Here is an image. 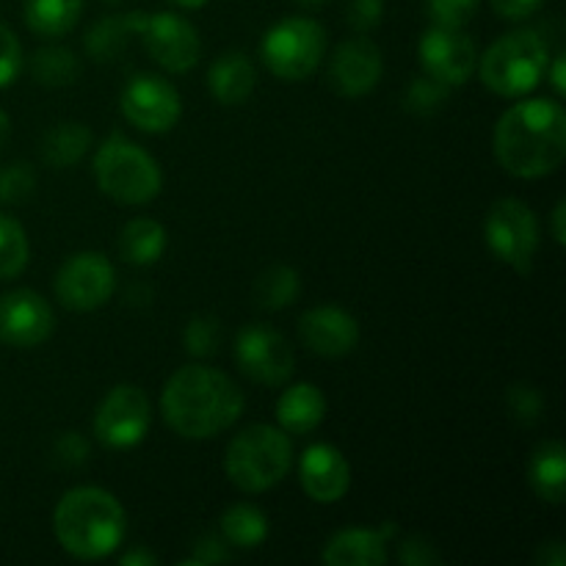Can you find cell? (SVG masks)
I'll return each instance as SVG.
<instances>
[{"label": "cell", "instance_id": "cell-1", "mask_svg": "<svg viewBox=\"0 0 566 566\" xmlns=\"http://www.w3.org/2000/svg\"><path fill=\"white\" fill-rule=\"evenodd\" d=\"M495 160L520 180L553 175L566 158V111L558 99H523L497 119Z\"/></svg>", "mask_w": 566, "mask_h": 566}, {"label": "cell", "instance_id": "cell-2", "mask_svg": "<svg viewBox=\"0 0 566 566\" xmlns=\"http://www.w3.org/2000/svg\"><path fill=\"white\" fill-rule=\"evenodd\" d=\"M160 415L175 434L210 440L243 415V392L235 381L208 365H186L166 381Z\"/></svg>", "mask_w": 566, "mask_h": 566}, {"label": "cell", "instance_id": "cell-3", "mask_svg": "<svg viewBox=\"0 0 566 566\" xmlns=\"http://www.w3.org/2000/svg\"><path fill=\"white\" fill-rule=\"evenodd\" d=\"M127 517L122 503L99 486H77L59 501L53 531L59 545L81 562L111 556L125 539Z\"/></svg>", "mask_w": 566, "mask_h": 566}, {"label": "cell", "instance_id": "cell-4", "mask_svg": "<svg viewBox=\"0 0 566 566\" xmlns=\"http://www.w3.org/2000/svg\"><path fill=\"white\" fill-rule=\"evenodd\" d=\"M293 464V446L287 431L276 426H249L227 446V479L241 492L258 495L280 484Z\"/></svg>", "mask_w": 566, "mask_h": 566}, {"label": "cell", "instance_id": "cell-5", "mask_svg": "<svg viewBox=\"0 0 566 566\" xmlns=\"http://www.w3.org/2000/svg\"><path fill=\"white\" fill-rule=\"evenodd\" d=\"M551 64V48L534 28H517L490 44L481 55V81L501 97H523L534 92Z\"/></svg>", "mask_w": 566, "mask_h": 566}, {"label": "cell", "instance_id": "cell-6", "mask_svg": "<svg viewBox=\"0 0 566 566\" xmlns=\"http://www.w3.org/2000/svg\"><path fill=\"white\" fill-rule=\"evenodd\" d=\"M92 166L99 191L119 205L153 202L164 186L158 160L119 133L99 144Z\"/></svg>", "mask_w": 566, "mask_h": 566}, {"label": "cell", "instance_id": "cell-7", "mask_svg": "<svg viewBox=\"0 0 566 566\" xmlns=\"http://www.w3.org/2000/svg\"><path fill=\"white\" fill-rule=\"evenodd\" d=\"M326 31L310 17H287L265 31L260 59L282 81H304L321 66Z\"/></svg>", "mask_w": 566, "mask_h": 566}, {"label": "cell", "instance_id": "cell-8", "mask_svg": "<svg viewBox=\"0 0 566 566\" xmlns=\"http://www.w3.org/2000/svg\"><path fill=\"white\" fill-rule=\"evenodd\" d=\"M486 243L501 263L517 274H531L539 249V221L523 199H497L486 213Z\"/></svg>", "mask_w": 566, "mask_h": 566}, {"label": "cell", "instance_id": "cell-9", "mask_svg": "<svg viewBox=\"0 0 566 566\" xmlns=\"http://www.w3.org/2000/svg\"><path fill=\"white\" fill-rule=\"evenodd\" d=\"M153 423V407L142 387L116 385L94 412V434L114 451L136 448Z\"/></svg>", "mask_w": 566, "mask_h": 566}, {"label": "cell", "instance_id": "cell-10", "mask_svg": "<svg viewBox=\"0 0 566 566\" xmlns=\"http://www.w3.org/2000/svg\"><path fill=\"white\" fill-rule=\"evenodd\" d=\"M55 296L72 313H92L108 304L116 287V271L99 252H77L55 274Z\"/></svg>", "mask_w": 566, "mask_h": 566}, {"label": "cell", "instance_id": "cell-11", "mask_svg": "<svg viewBox=\"0 0 566 566\" xmlns=\"http://www.w3.org/2000/svg\"><path fill=\"white\" fill-rule=\"evenodd\" d=\"M119 108L130 125L144 133H169L180 122L182 99L180 92L166 77L153 72H138L125 83Z\"/></svg>", "mask_w": 566, "mask_h": 566}, {"label": "cell", "instance_id": "cell-12", "mask_svg": "<svg viewBox=\"0 0 566 566\" xmlns=\"http://www.w3.org/2000/svg\"><path fill=\"white\" fill-rule=\"evenodd\" d=\"M235 363L243 376L265 387L285 385L293 376V348L285 335L265 324H249L235 337Z\"/></svg>", "mask_w": 566, "mask_h": 566}, {"label": "cell", "instance_id": "cell-13", "mask_svg": "<svg viewBox=\"0 0 566 566\" xmlns=\"http://www.w3.org/2000/svg\"><path fill=\"white\" fill-rule=\"evenodd\" d=\"M138 36L144 39V48L153 55L155 64L164 66L166 72H175V75L193 70L199 61V53H202L197 28L186 17L171 14V11L144 14Z\"/></svg>", "mask_w": 566, "mask_h": 566}, {"label": "cell", "instance_id": "cell-14", "mask_svg": "<svg viewBox=\"0 0 566 566\" xmlns=\"http://www.w3.org/2000/svg\"><path fill=\"white\" fill-rule=\"evenodd\" d=\"M420 61L426 75L437 77L446 86H464L479 66V53L462 28L434 25L420 39Z\"/></svg>", "mask_w": 566, "mask_h": 566}, {"label": "cell", "instance_id": "cell-15", "mask_svg": "<svg viewBox=\"0 0 566 566\" xmlns=\"http://www.w3.org/2000/svg\"><path fill=\"white\" fill-rule=\"evenodd\" d=\"M55 329L48 298L33 291H11L0 296V340L14 348L42 346Z\"/></svg>", "mask_w": 566, "mask_h": 566}, {"label": "cell", "instance_id": "cell-16", "mask_svg": "<svg viewBox=\"0 0 566 566\" xmlns=\"http://www.w3.org/2000/svg\"><path fill=\"white\" fill-rule=\"evenodd\" d=\"M381 50L368 36L343 42L329 61V83L340 97H363L381 81Z\"/></svg>", "mask_w": 566, "mask_h": 566}, {"label": "cell", "instance_id": "cell-17", "mask_svg": "<svg viewBox=\"0 0 566 566\" xmlns=\"http://www.w3.org/2000/svg\"><path fill=\"white\" fill-rule=\"evenodd\" d=\"M298 337L318 357L340 359L357 348L359 324L346 310L324 304V307L307 310L298 318Z\"/></svg>", "mask_w": 566, "mask_h": 566}, {"label": "cell", "instance_id": "cell-18", "mask_svg": "<svg viewBox=\"0 0 566 566\" xmlns=\"http://www.w3.org/2000/svg\"><path fill=\"white\" fill-rule=\"evenodd\" d=\"M298 481L315 503H337L352 486V468L348 459L335 446H310L298 462Z\"/></svg>", "mask_w": 566, "mask_h": 566}, {"label": "cell", "instance_id": "cell-19", "mask_svg": "<svg viewBox=\"0 0 566 566\" xmlns=\"http://www.w3.org/2000/svg\"><path fill=\"white\" fill-rule=\"evenodd\" d=\"M398 534L396 523L374 528H348L329 539L324 551L326 566H381L387 562V542Z\"/></svg>", "mask_w": 566, "mask_h": 566}, {"label": "cell", "instance_id": "cell-20", "mask_svg": "<svg viewBox=\"0 0 566 566\" xmlns=\"http://www.w3.org/2000/svg\"><path fill=\"white\" fill-rule=\"evenodd\" d=\"M258 86V72L252 59L241 50H227L210 64L208 88L221 105H241L252 97Z\"/></svg>", "mask_w": 566, "mask_h": 566}, {"label": "cell", "instance_id": "cell-21", "mask_svg": "<svg viewBox=\"0 0 566 566\" xmlns=\"http://www.w3.org/2000/svg\"><path fill=\"white\" fill-rule=\"evenodd\" d=\"M276 420L287 434H310L326 418V396L310 381L287 387L276 401Z\"/></svg>", "mask_w": 566, "mask_h": 566}, {"label": "cell", "instance_id": "cell-22", "mask_svg": "<svg viewBox=\"0 0 566 566\" xmlns=\"http://www.w3.org/2000/svg\"><path fill=\"white\" fill-rule=\"evenodd\" d=\"M144 22V11H130V14L105 17L97 20L86 33V53L88 59L108 64L116 61L127 48H130V36H138Z\"/></svg>", "mask_w": 566, "mask_h": 566}, {"label": "cell", "instance_id": "cell-23", "mask_svg": "<svg viewBox=\"0 0 566 566\" xmlns=\"http://www.w3.org/2000/svg\"><path fill=\"white\" fill-rule=\"evenodd\" d=\"M528 479L542 501L562 506L566 492V451L562 442L553 440L536 448L528 464Z\"/></svg>", "mask_w": 566, "mask_h": 566}, {"label": "cell", "instance_id": "cell-24", "mask_svg": "<svg viewBox=\"0 0 566 566\" xmlns=\"http://www.w3.org/2000/svg\"><path fill=\"white\" fill-rule=\"evenodd\" d=\"M116 247H119V258L125 263L144 269L164 258L166 230L155 219H133L122 227Z\"/></svg>", "mask_w": 566, "mask_h": 566}, {"label": "cell", "instance_id": "cell-25", "mask_svg": "<svg viewBox=\"0 0 566 566\" xmlns=\"http://www.w3.org/2000/svg\"><path fill=\"white\" fill-rule=\"evenodd\" d=\"M83 0H25V25L36 36L59 39L77 25Z\"/></svg>", "mask_w": 566, "mask_h": 566}, {"label": "cell", "instance_id": "cell-26", "mask_svg": "<svg viewBox=\"0 0 566 566\" xmlns=\"http://www.w3.org/2000/svg\"><path fill=\"white\" fill-rule=\"evenodd\" d=\"M92 147V130L81 122H59L42 138V158L55 169H70Z\"/></svg>", "mask_w": 566, "mask_h": 566}, {"label": "cell", "instance_id": "cell-27", "mask_svg": "<svg viewBox=\"0 0 566 566\" xmlns=\"http://www.w3.org/2000/svg\"><path fill=\"white\" fill-rule=\"evenodd\" d=\"M221 539L238 551H254L269 539V517L258 506L235 503L221 514Z\"/></svg>", "mask_w": 566, "mask_h": 566}, {"label": "cell", "instance_id": "cell-28", "mask_svg": "<svg viewBox=\"0 0 566 566\" xmlns=\"http://www.w3.org/2000/svg\"><path fill=\"white\" fill-rule=\"evenodd\" d=\"M31 75L33 81L42 83L48 88H64L81 77L83 66L81 59L72 53L70 48H61V44H50V48H39L31 55Z\"/></svg>", "mask_w": 566, "mask_h": 566}, {"label": "cell", "instance_id": "cell-29", "mask_svg": "<svg viewBox=\"0 0 566 566\" xmlns=\"http://www.w3.org/2000/svg\"><path fill=\"white\" fill-rule=\"evenodd\" d=\"M298 291H302V276H298L296 269H291V265H271L254 282V304L260 310L276 313V310L291 307L298 298Z\"/></svg>", "mask_w": 566, "mask_h": 566}, {"label": "cell", "instance_id": "cell-30", "mask_svg": "<svg viewBox=\"0 0 566 566\" xmlns=\"http://www.w3.org/2000/svg\"><path fill=\"white\" fill-rule=\"evenodd\" d=\"M28 265V235L11 216L0 213V280H14Z\"/></svg>", "mask_w": 566, "mask_h": 566}, {"label": "cell", "instance_id": "cell-31", "mask_svg": "<svg viewBox=\"0 0 566 566\" xmlns=\"http://www.w3.org/2000/svg\"><path fill=\"white\" fill-rule=\"evenodd\" d=\"M221 343H224V329H221V321L216 315H193L182 329V346L197 359L219 354Z\"/></svg>", "mask_w": 566, "mask_h": 566}, {"label": "cell", "instance_id": "cell-32", "mask_svg": "<svg viewBox=\"0 0 566 566\" xmlns=\"http://www.w3.org/2000/svg\"><path fill=\"white\" fill-rule=\"evenodd\" d=\"M448 94H451V86L440 83L437 77H415L407 86V92H403V108H407L409 114L431 116L448 103Z\"/></svg>", "mask_w": 566, "mask_h": 566}, {"label": "cell", "instance_id": "cell-33", "mask_svg": "<svg viewBox=\"0 0 566 566\" xmlns=\"http://www.w3.org/2000/svg\"><path fill=\"white\" fill-rule=\"evenodd\" d=\"M36 191V171L25 160H17L0 169V202L20 205Z\"/></svg>", "mask_w": 566, "mask_h": 566}, {"label": "cell", "instance_id": "cell-34", "mask_svg": "<svg viewBox=\"0 0 566 566\" xmlns=\"http://www.w3.org/2000/svg\"><path fill=\"white\" fill-rule=\"evenodd\" d=\"M506 407L517 423L534 426L539 423L542 412H545V398H542V392L534 385L517 381V385H512L506 390Z\"/></svg>", "mask_w": 566, "mask_h": 566}, {"label": "cell", "instance_id": "cell-35", "mask_svg": "<svg viewBox=\"0 0 566 566\" xmlns=\"http://www.w3.org/2000/svg\"><path fill=\"white\" fill-rule=\"evenodd\" d=\"M481 0H426L429 17L440 28H464L473 20Z\"/></svg>", "mask_w": 566, "mask_h": 566}, {"label": "cell", "instance_id": "cell-36", "mask_svg": "<svg viewBox=\"0 0 566 566\" xmlns=\"http://www.w3.org/2000/svg\"><path fill=\"white\" fill-rule=\"evenodd\" d=\"M22 70V48L9 25L0 22V88L11 86Z\"/></svg>", "mask_w": 566, "mask_h": 566}, {"label": "cell", "instance_id": "cell-37", "mask_svg": "<svg viewBox=\"0 0 566 566\" xmlns=\"http://www.w3.org/2000/svg\"><path fill=\"white\" fill-rule=\"evenodd\" d=\"M398 562L407 566H434L442 564V556L434 542L420 534H412L398 545Z\"/></svg>", "mask_w": 566, "mask_h": 566}, {"label": "cell", "instance_id": "cell-38", "mask_svg": "<svg viewBox=\"0 0 566 566\" xmlns=\"http://www.w3.org/2000/svg\"><path fill=\"white\" fill-rule=\"evenodd\" d=\"M232 553H230V545H227L221 536H199L197 542H193V551L191 556L182 558L180 566H208V564H224L230 562Z\"/></svg>", "mask_w": 566, "mask_h": 566}, {"label": "cell", "instance_id": "cell-39", "mask_svg": "<svg viewBox=\"0 0 566 566\" xmlns=\"http://www.w3.org/2000/svg\"><path fill=\"white\" fill-rule=\"evenodd\" d=\"M385 17V0H348L346 20L357 33H368L379 28Z\"/></svg>", "mask_w": 566, "mask_h": 566}, {"label": "cell", "instance_id": "cell-40", "mask_svg": "<svg viewBox=\"0 0 566 566\" xmlns=\"http://www.w3.org/2000/svg\"><path fill=\"white\" fill-rule=\"evenodd\" d=\"M55 457L66 468H81L86 464V459L92 457V446H88L86 437H81L77 431H64V434L55 440Z\"/></svg>", "mask_w": 566, "mask_h": 566}, {"label": "cell", "instance_id": "cell-41", "mask_svg": "<svg viewBox=\"0 0 566 566\" xmlns=\"http://www.w3.org/2000/svg\"><path fill=\"white\" fill-rule=\"evenodd\" d=\"M490 3L492 9H495V14L503 17V20L523 22L539 11L542 0H490Z\"/></svg>", "mask_w": 566, "mask_h": 566}, {"label": "cell", "instance_id": "cell-42", "mask_svg": "<svg viewBox=\"0 0 566 566\" xmlns=\"http://www.w3.org/2000/svg\"><path fill=\"white\" fill-rule=\"evenodd\" d=\"M536 562L542 566H566V547L562 539H553L547 542V545L539 547V556H536Z\"/></svg>", "mask_w": 566, "mask_h": 566}, {"label": "cell", "instance_id": "cell-43", "mask_svg": "<svg viewBox=\"0 0 566 566\" xmlns=\"http://www.w3.org/2000/svg\"><path fill=\"white\" fill-rule=\"evenodd\" d=\"M553 64H547V70H545V75L551 77V86L556 88V94L558 97H564L566 94V81H564V53H558L556 59H551Z\"/></svg>", "mask_w": 566, "mask_h": 566}, {"label": "cell", "instance_id": "cell-44", "mask_svg": "<svg viewBox=\"0 0 566 566\" xmlns=\"http://www.w3.org/2000/svg\"><path fill=\"white\" fill-rule=\"evenodd\" d=\"M122 566H155L158 564V556H153L149 551H130L119 558Z\"/></svg>", "mask_w": 566, "mask_h": 566}, {"label": "cell", "instance_id": "cell-45", "mask_svg": "<svg viewBox=\"0 0 566 566\" xmlns=\"http://www.w3.org/2000/svg\"><path fill=\"white\" fill-rule=\"evenodd\" d=\"M564 216H566V202L562 199V202L553 208V238H556L558 247H564L566 235H564Z\"/></svg>", "mask_w": 566, "mask_h": 566}, {"label": "cell", "instance_id": "cell-46", "mask_svg": "<svg viewBox=\"0 0 566 566\" xmlns=\"http://www.w3.org/2000/svg\"><path fill=\"white\" fill-rule=\"evenodd\" d=\"M9 136H11V119H9V114H6V111L0 108V147H3V144L9 142Z\"/></svg>", "mask_w": 566, "mask_h": 566}, {"label": "cell", "instance_id": "cell-47", "mask_svg": "<svg viewBox=\"0 0 566 566\" xmlns=\"http://www.w3.org/2000/svg\"><path fill=\"white\" fill-rule=\"evenodd\" d=\"M169 3L180 6V9H202V6L208 3V0H169Z\"/></svg>", "mask_w": 566, "mask_h": 566}, {"label": "cell", "instance_id": "cell-48", "mask_svg": "<svg viewBox=\"0 0 566 566\" xmlns=\"http://www.w3.org/2000/svg\"><path fill=\"white\" fill-rule=\"evenodd\" d=\"M298 6H304V9H321V6H326L329 0H296Z\"/></svg>", "mask_w": 566, "mask_h": 566}, {"label": "cell", "instance_id": "cell-49", "mask_svg": "<svg viewBox=\"0 0 566 566\" xmlns=\"http://www.w3.org/2000/svg\"><path fill=\"white\" fill-rule=\"evenodd\" d=\"M105 3H122V0H105Z\"/></svg>", "mask_w": 566, "mask_h": 566}]
</instances>
